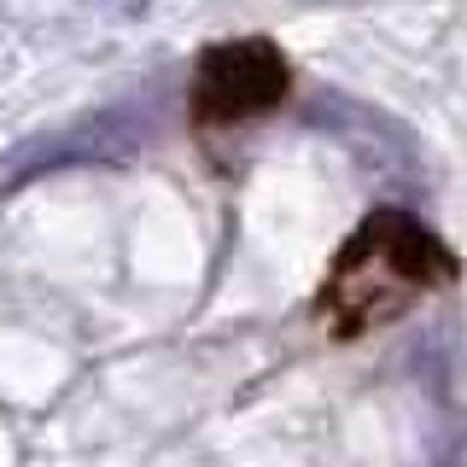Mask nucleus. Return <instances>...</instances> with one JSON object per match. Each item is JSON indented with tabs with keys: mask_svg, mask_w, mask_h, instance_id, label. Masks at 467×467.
<instances>
[{
	"mask_svg": "<svg viewBox=\"0 0 467 467\" xmlns=\"http://www.w3.org/2000/svg\"><path fill=\"white\" fill-rule=\"evenodd\" d=\"M450 281H456V252L427 223L403 211H374L333 257L316 292V321L333 339H362Z\"/></svg>",
	"mask_w": 467,
	"mask_h": 467,
	"instance_id": "1",
	"label": "nucleus"
},
{
	"mask_svg": "<svg viewBox=\"0 0 467 467\" xmlns=\"http://www.w3.org/2000/svg\"><path fill=\"white\" fill-rule=\"evenodd\" d=\"M292 94V58L269 36L216 41L199 53L193 82H187V123L199 135L211 129H240L252 117H269Z\"/></svg>",
	"mask_w": 467,
	"mask_h": 467,
	"instance_id": "2",
	"label": "nucleus"
}]
</instances>
